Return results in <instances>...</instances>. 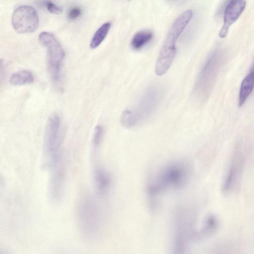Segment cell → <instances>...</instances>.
<instances>
[{
  "label": "cell",
  "mask_w": 254,
  "mask_h": 254,
  "mask_svg": "<svg viewBox=\"0 0 254 254\" xmlns=\"http://www.w3.org/2000/svg\"><path fill=\"white\" fill-rule=\"evenodd\" d=\"M192 16L190 9L184 11L170 26L159 52L155 65V72L162 75L169 69L176 53V42Z\"/></svg>",
  "instance_id": "cell-1"
},
{
  "label": "cell",
  "mask_w": 254,
  "mask_h": 254,
  "mask_svg": "<svg viewBox=\"0 0 254 254\" xmlns=\"http://www.w3.org/2000/svg\"><path fill=\"white\" fill-rule=\"evenodd\" d=\"M190 167L184 162H176L166 166L150 185L149 193L155 195L168 190L180 189L188 182Z\"/></svg>",
  "instance_id": "cell-2"
},
{
  "label": "cell",
  "mask_w": 254,
  "mask_h": 254,
  "mask_svg": "<svg viewBox=\"0 0 254 254\" xmlns=\"http://www.w3.org/2000/svg\"><path fill=\"white\" fill-rule=\"evenodd\" d=\"M61 120L57 115L51 116L46 126L44 146L46 164L50 171L62 166L60 156Z\"/></svg>",
  "instance_id": "cell-3"
},
{
  "label": "cell",
  "mask_w": 254,
  "mask_h": 254,
  "mask_svg": "<svg viewBox=\"0 0 254 254\" xmlns=\"http://www.w3.org/2000/svg\"><path fill=\"white\" fill-rule=\"evenodd\" d=\"M95 200L84 197L79 203L77 218L80 229L84 236L93 240L98 234L101 225L100 210Z\"/></svg>",
  "instance_id": "cell-4"
},
{
  "label": "cell",
  "mask_w": 254,
  "mask_h": 254,
  "mask_svg": "<svg viewBox=\"0 0 254 254\" xmlns=\"http://www.w3.org/2000/svg\"><path fill=\"white\" fill-rule=\"evenodd\" d=\"M40 43L47 52L48 69L50 77L55 83L61 77L62 64L65 56L64 51L55 36L50 32L43 31L38 37Z\"/></svg>",
  "instance_id": "cell-5"
},
{
  "label": "cell",
  "mask_w": 254,
  "mask_h": 254,
  "mask_svg": "<svg viewBox=\"0 0 254 254\" xmlns=\"http://www.w3.org/2000/svg\"><path fill=\"white\" fill-rule=\"evenodd\" d=\"M162 97L160 89L152 87L143 94L136 108L129 110L132 127L145 121L155 111Z\"/></svg>",
  "instance_id": "cell-6"
},
{
  "label": "cell",
  "mask_w": 254,
  "mask_h": 254,
  "mask_svg": "<svg viewBox=\"0 0 254 254\" xmlns=\"http://www.w3.org/2000/svg\"><path fill=\"white\" fill-rule=\"evenodd\" d=\"M11 23L13 29L19 33L33 32L39 25L38 15L33 7L20 6L13 11Z\"/></svg>",
  "instance_id": "cell-7"
},
{
  "label": "cell",
  "mask_w": 254,
  "mask_h": 254,
  "mask_svg": "<svg viewBox=\"0 0 254 254\" xmlns=\"http://www.w3.org/2000/svg\"><path fill=\"white\" fill-rule=\"evenodd\" d=\"M216 58L215 55L209 58L198 77L194 87V94L199 98L204 97L209 90L215 71Z\"/></svg>",
  "instance_id": "cell-8"
},
{
  "label": "cell",
  "mask_w": 254,
  "mask_h": 254,
  "mask_svg": "<svg viewBox=\"0 0 254 254\" xmlns=\"http://www.w3.org/2000/svg\"><path fill=\"white\" fill-rule=\"evenodd\" d=\"M246 5L245 0L229 1L224 11L223 25L219 33L220 38H223L227 36L230 26L240 17Z\"/></svg>",
  "instance_id": "cell-9"
},
{
  "label": "cell",
  "mask_w": 254,
  "mask_h": 254,
  "mask_svg": "<svg viewBox=\"0 0 254 254\" xmlns=\"http://www.w3.org/2000/svg\"><path fill=\"white\" fill-rule=\"evenodd\" d=\"M244 161L240 155L234 156L225 175L222 185V190L227 193L232 190L238 182L243 170Z\"/></svg>",
  "instance_id": "cell-10"
},
{
  "label": "cell",
  "mask_w": 254,
  "mask_h": 254,
  "mask_svg": "<svg viewBox=\"0 0 254 254\" xmlns=\"http://www.w3.org/2000/svg\"><path fill=\"white\" fill-rule=\"evenodd\" d=\"M94 181L97 191L105 193L110 186V178L107 172L102 168L95 167L93 171Z\"/></svg>",
  "instance_id": "cell-11"
},
{
  "label": "cell",
  "mask_w": 254,
  "mask_h": 254,
  "mask_svg": "<svg viewBox=\"0 0 254 254\" xmlns=\"http://www.w3.org/2000/svg\"><path fill=\"white\" fill-rule=\"evenodd\" d=\"M218 226V218L213 214L208 215L204 218L200 232L197 233V238L211 237L217 231Z\"/></svg>",
  "instance_id": "cell-12"
},
{
  "label": "cell",
  "mask_w": 254,
  "mask_h": 254,
  "mask_svg": "<svg viewBox=\"0 0 254 254\" xmlns=\"http://www.w3.org/2000/svg\"><path fill=\"white\" fill-rule=\"evenodd\" d=\"M254 87V76L250 72L242 82L239 96V105L242 106L246 102Z\"/></svg>",
  "instance_id": "cell-13"
},
{
  "label": "cell",
  "mask_w": 254,
  "mask_h": 254,
  "mask_svg": "<svg viewBox=\"0 0 254 254\" xmlns=\"http://www.w3.org/2000/svg\"><path fill=\"white\" fill-rule=\"evenodd\" d=\"M153 36V33L150 30H143L138 31L133 36L130 46L134 50H140L151 40Z\"/></svg>",
  "instance_id": "cell-14"
},
{
  "label": "cell",
  "mask_w": 254,
  "mask_h": 254,
  "mask_svg": "<svg viewBox=\"0 0 254 254\" xmlns=\"http://www.w3.org/2000/svg\"><path fill=\"white\" fill-rule=\"evenodd\" d=\"M34 80V76L29 70H22L13 73L9 78L10 83L14 86L28 84Z\"/></svg>",
  "instance_id": "cell-15"
},
{
  "label": "cell",
  "mask_w": 254,
  "mask_h": 254,
  "mask_svg": "<svg viewBox=\"0 0 254 254\" xmlns=\"http://www.w3.org/2000/svg\"><path fill=\"white\" fill-rule=\"evenodd\" d=\"M111 26V23L109 22H107L102 24L97 29L90 43V47L91 49H93L97 48L102 43L108 34Z\"/></svg>",
  "instance_id": "cell-16"
},
{
  "label": "cell",
  "mask_w": 254,
  "mask_h": 254,
  "mask_svg": "<svg viewBox=\"0 0 254 254\" xmlns=\"http://www.w3.org/2000/svg\"><path fill=\"white\" fill-rule=\"evenodd\" d=\"M104 134V129L102 126H97L94 130L93 144L95 148L97 147L100 144Z\"/></svg>",
  "instance_id": "cell-17"
},
{
  "label": "cell",
  "mask_w": 254,
  "mask_h": 254,
  "mask_svg": "<svg viewBox=\"0 0 254 254\" xmlns=\"http://www.w3.org/2000/svg\"><path fill=\"white\" fill-rule=\"evenodd\" d=\"M48 10L53 14H59L63 11L62 7L59 6L51 1H48L46 3Z\"/></svg>",
  "instance_id": "cell-18"
},
{
  "label": "cell",
  "mask_w": 254,
  "mask_h": 254,
  "mask_svg": "<svg viewBox=\"0 0 254 254\" xmlns=\"http://www.w3.org/2000/svg\"><path fill=\"white\" fill-rule=\"evenodd\" d=\"M81 14V9L79 7H74L71 8L68 12L67 16L69 19L74 20Z\"/></svg>",
  "instance_id": "cell-19"
},
{
  "label": "cell",
  "mask_w": 254,
  "mask_h": 254,
  "mask_svg": "<svg viewBox=\"0 0 254 254\" xmlns=\"http://www.w3.org/2000/svg\"><path fill=\"white\" fill-rule=\"evenodd\" d=\"M251 73L254 76V61L251 71Z\"/></svg>",
  "instance_id": "cell-20"
},
{
  "label": "cell",
  "mask_w": 254,
  "mask_h": 254,
  "mask_svg": "<svg viewBox=\"0 0 254 254\" xmlns=\"http://www.w3.org/2000/svg\"><path fill=\"white\" fill-rule=\"evenodd\" d=\"M168 0L174 1V0Z\"/></svg>",
  "instance_id": "cell-21"
},
{
  "label": "cell",
  "mask_w": 254,
  "mask_h": 254,
  "mask_svg": "<svg viewBox=\"0 0 254 254\" xmlns=\"http://www.w3.org/2000/svg\"></svg>",
  "instance_id": "cell-22"
}]
</instances>
